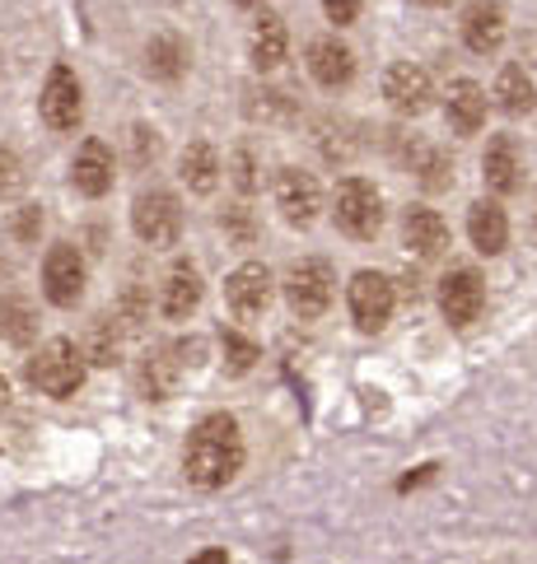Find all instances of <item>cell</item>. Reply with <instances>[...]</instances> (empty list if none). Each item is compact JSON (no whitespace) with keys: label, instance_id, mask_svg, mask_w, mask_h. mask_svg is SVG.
<instances>
[{"label":"cell","instance_id":"1","mask_svg":"<svg viewBox=\"0 0 537 564\" xmlns=\"http://www.w3.org/2000/svg\"><path fill=\"white\" fill-rule=\"evenodd\" d=\"M238 467H244V434H238V420L225 411L206 415L183 448V476L196 490H221L238 476Z\"/></svg>","mask_w":537,"mask_h":564},{"label":"cell","instance_id":"2","mask_svg":"<svg viewBox=\"0 0 537 564\" xmlns=\"http://www.w3.org/2000/svg\"><path fill=\"white\" fill-rule=\"evenodd\" d=\"M29 382L47 397H71L79 382H85V355H79L75 340L52 336L47 346L29 359Z\"/></svg>","mask_w":537,"mask_h":564},{"label":"cell","instance_id":"3","mask_svg":"<svg viewBox=\"0 0 537 564\" xmlns=\"http://www.w3.org/2000/svg\"><path fill=\"white\" fill-rule=\"evenodd\" d=\"M332 215H336V229H342L346 238L365 243V238H374L384 229V196L369 177H346V183L336 187V210Z\"/></svg>","mask_w":537,"mask_h":564},{"label":"cell","instance_id":"4","mask_svg":"<svg viewBox=\"0 0 537 564\" xmlns=\"http://www.w3.org/2000/svg\"><path fill=\"white\" fill-rule=\"evenodd\" d=\"M332 290H336V271H332V261H323V257H304V261H294L290 275H286L290 313L300 317V322L323 317V313H327V304H332Z\"/></svg>","mask_w":537,"mask_h":564},{"label":"cell","instance_id":"5","mask_svg":"<svg viewBox=\"0 0 537 564\" xmlns=\"http://www.w3.org/2000/svg\"><path fill=\"white\" fill-rule=\"evenodd\" d=\"M131 229L150 248H173L178 234H183V206H178V196L164 187L141 192L131 206Z\"/></svg>","mask_w":537,"mask_h":564},{"label":"cell","instance_id":"6","mask_svg":"<svg viewBox=\"0 0 537 564\" xmlns=\"http://www.w3.org/2000/svg\"><path fill=\"white\" fill-rule=\"evenodd\" d=\"M43 294L56 308H75L85 294V257L71 243H52L43 257Z\"/></svg>","mask_w":537,"mask_h":564},{"label":"cell","instance_id":"7","mask_svg":"<svg viewBox=\"0 0 537 564\" xmlns=\"http://www.w3.org/2000/svg\"><path fill=\"white\" fill-rule=\"evenodd\" d=\"M206 359V346L196 336H187V340H173V346H164V350H154L150 359H146V369H141V388H146V397H169L173 392V382H178V373L183 369H196Z\"/></svg>","mask_w":537,"mask_h":564},{"label":"cell","instance_id":"8","mask_svg":"<svg viewBox=\"0 0 537 564\" xmlns=\"http://www.w3.org/2000/svg\"><path fill=\"white\" fill-rule=\"evenodd\" d=\"M37 112L52 131H75L79 127V112H85V89L71 66H52L47 70V85H43V98H37Z\"/></svg>","mask_w":537,"mask_h":564},{"label":"cell","instance_id":"9","mask_svg":"<svg viewBox=\"0 0 537 564\" xmlns=\"http://www.w3.org/2000/svg\"><path fill=\"white\" fill-rule=\"evenodd\" d=\"M276 210H281L286 225L309 229L318 210H323V192H318V177L304 169H281L276 173Z\"/></svg>","mask_w":537,"mask_h":564},{"label":"cell","instance_id":"10","mask_svg":"<svg viewBox=\"0 0 537 564\" xmlns=\"http://www.w3.org/2000/svg\"><path fill=\"white\" fill-rule=\"evenodd\" d=\"M440 308L449 317V327H472L486 308V280L476 275L472 267H453L440 280Z\"/></svg>","mask_w":537,"mask_h":564},{"label":"cell","instance_id":"11","mask_svg":"<svg viewBox=\"0 0 537 564\" xmlns=\"http://www.w3.org/2000/svg\"><path fill=\"white\" fill-rule=\"evenodd\" d=\"M351 317H355V327L361 332H379L384 322L393 317V304H397V294H393V280L379 275V271H361L351 280Z\"/></svg>","mask_w":537,"mask_h":564},{"label":"cell","instance_id":"12","mask_svg":"<svg viewBox=\"0 0 537 564\" xmlns=\"http://www.w3.org/2000/svg\"><path fill=\"white\" fill-rule=\"evenodd\" d=\"M225 304L238 317H257L271 304V271L262 261H244V267H234L225 275Z\"/></svg>","mask_w":537,"mask_h":564},{"label":"cell","instance_id":"13","mask_svg":"<svg viewBox=\"0 0 537 564\" xmlns=\"http://www.w3.org/2000/svg\"><path fill=\"white\" fill-rule=\"evenodd\" d=\"M384 98H388V104L402 112V117H421V112L430 108V98H434L430 75H426L421 66H411V62H397V66H388V75H384Z\"/></svg>","mask_w":537,"mask_h":564},{"label":"cell","instance_id":"14","mask_svg":"<svg viewBox=\"0 0 537 564\" xmlns=\"http://www.w3.org/2000/svg\"><path fill=\"white\" fill-rule=\"evenodd\" d=\"M482 177H486V187L495 196H509V192H519L524 183V154H519V140L514 135H495L486 154H482Z\"/></svg>","mask_w":537,"mask_h":564},{"label":"cell","instance_id":"15","mask_svg":"<svg viewBox=\"0 0 537 564\" xmlns=\"http://www.w3.org/2000/svg\"><path fill=\"white\" fill-rule=\"evenodd\" d=\"M463 43L476 56L501 52V43H505V10H501V0H472V6L463 10Z\"/></svg>","mask_w":537,"mask_h":564},{"label":"cell","instance_id":"16","mask_svg":"<svg viewBox=\"0 0 537 564\" xmlns=\"http://www.w3.org/2000/svg\"><path fill=\"white\" fill-rule=\"evenodd\" d=\"M196 304H202V271H196V261H173L169 275H164V294H159V308H164V317L183 322L196 313Z\"/></svg>","mask_w":537,"mask_h":564},{"label":"cell","instance_id":"17","mask_svg":"<svg viewBox=\"0 0 537 564\" xmlns=\"http://www.w3.org/2000/svg\"><path fill=\"white\" fill-rule=\"evenodd\" d=\"M309 75L323 89H342L355 75V52L342 43V37H313L309 43Z\"/></svg>","mask_w":537,"mask_h":564},{"label":"cell","instance_id":"18","mask_svg":"<svg viewBox=\"0 0 537 564\" xmlns=\"http://www.w3.org/2000/svg\"><path fill=\"white\" fill-rule=\"evenodd\" d=\"M71 187L79 196H104L112 187V150L104 145V140H85L75 154V164H71Z\"/></svg>","mask_w":537,"mask_h":564},{"label":"cell","instance_id":"19","mask_svg":"<svg viewBox=\"0 0 537 564\" xmlns=\"http://www.w3.org/2000/svg\"><path fill=\"white\" fill-rule=\"evenodd\" d=\"M402 243L416 252V257H440L449 248V225L440 210L430 206H411L402 215Z\"/></svg>","mask_w":537,"mask_h":564},{"label":"cell","instance_id":"20","mask_svg":"<svg viewBox=\"0 0 537 564\" xmlns=\"http://www.w3.org/2000/svg\"><path fill=\"white\" fill-rule=\"evenodd\" d=\"M444 112H449V127L459 135H476L486 122V89L476 85V79H453Z\"/></svg>","mask_w":537,"mask_h":564},{"label":"cell","instance_id":"21","mask_svg":"<svg viewBox=\"0 0 537 564\" xmlns=\"http://www.w3.org/2000/svg\"><path fill=\"white\" fill-rule=\"evenodd\" d=\"M468 238H472V248L486 252V257L505 252V243H509V219H505V210L495 206V200H476V206L468 210Z\"/></svg>","mask_w":537,"mask_h":564},{"label":"cell","instance_id":"22","mask_svg":"<svg viewBox=\"0 0 537 564\" xmlns=\"http://www.w3.org/2000/svg\"><path fill=\"white\" fill-rule=\"evenodd\" d=\"M495 104H501V112L509 117H524L537 108V89H533V79L524 66H501V75H495Z\"/></svg>","mask_w":537,"mask_h":564},{"label":"cell","instance_id":"23","mask_svg":"<svg viewBox=\"0 0 537 564\" xmlns=\"http://www.w3.org/2000/svg\"><path fill=\"white\" fill-rule=\"evenodd\" d=\"M286 47H290V33H286V19L262 14L253 29V66L257 70H276L286 62Z\"/></svg>","mask_w":537,"mask_h":564},{"label":"cell","instance_id":"24","mask_svg":"<svg viewBox=\"0 0 537 564\" xmlns=\"http://www.w3.org/2000/svg\"><path fill=\"white\" fill-rule=\"evenodd\" d=\"M127 332H131V322H122V313H98L94 327H89V359L94 365H117Z\"/></svg>","mask_w":537,"mask_h":564},{"label":"cell","instance_id":"25","mask_svg":"<svg viewBox=\"0 0 537 564\" xmlns=\"http://www.w3.org/2000/svg\"><path fill=\"white\" fill-rule=\"evenodd\" d=\"M178 169H183V183L202 196L215 192V183H221V154H215L206 140H192L183 150V159H178Z\"/></svg>","mask_w":537,"mask_h":564},{"label":"cell","instance_id":"26","mask_svg":"<svg viewBox=\"0 0 537 564\" xmlns=\"http://www.w3.org/2000/svg\"><path fill=\"white\" fill-rule=\"evenodd\" d=\"M146 70L154 79H178L187 70V47H183V37H173V33H159L150 37V47H146Z\"/></svg>","mask_w":537,"mask_h":564},{"label":"cell","instance_id":"27","mask_svg":"<svg viewBox=\"0 0 537 564\" xmlns=\"http://www.w3.org/2000/svg\"><path fill=\"white\" fill-rule=\"evenodd\" d=\"M0 336L14 340V346H29V340H33V308H29V299H19V294L0 299Z\"/></svg>","mask_w":537,"mask_h":564},{"label":"cell","instance_id":"28","mask_svg":"<svg viewBox=\"0 0 537 564\" xmlns=\"http://www.w3.org/2000/svg\"><path fill=\"white\" fill-rule=\"evenodd\" d=\"M221 346H225V359H229V373H248V369H253L257 346H253L248 336H238V332H221Z\"/></svg>","mask_w":537,"mask_h":564},{"label":"cell","instance_id":"29","mask_svg":"<svg viewBox=\"0 0 537 564\" xmlns=\"http://www.w3.org/2000/svg\"><path fill=\"white\" fill-rule=\"evenodd\" d=\"M154 159H159V135L150 127H136L131 131V164L146 169V164H154Z\"/></svg>","mask_w":537,"mask_h":564},{"label":"cell","instance_id":"30","mask_svg":"<svg viewBox=\"0 0 537 564\" xmlns=\"http://www.w3.org/2000/svg\"><path fill=\"white\" fill-rule=\"evenodd\" d=\"M24 187V169H19V159H14V150H0V192H19Z\"/></svg>","mask_w":537,"mask_h":564},{"label":"cell","instance_id":"31","mask_svg":"<svg viewBox=\"0 0 537 564\" xmlns=\"http://www.w3.org/2000/svg\"><path fill=\"white\" fill-rule=\"evenodd\" d=\"M37 229H43V210L24 206V210H19V219H14V238H19V243H33Z\"/></svg>","mask_w":537,"mask_h":564},{"label":"cell","instance_id":"32","mask_svg":"<svg viewBox=\"0 0 537 564\" xmlns=\"http://www.w3.org/2000/svg\"><path fill=\"white\" fill-rule=\"evenodd\" d=\"M323 14L332 24H351V19L361 14V0H323Z\"/></svg>","mask_w":537,"mask_h":564},{"label":"cell","instance_id":"33","mask_svg":"<svg viewBox=\"0 0 537 564\" xmlns=\"http://www.w3.org/2000/svg\"><path fill=\"white\" fill-rule=\"evenodd\" d=\"M229 234L238 238V243H248V238H253V225H248V210H244V206L229 210Z\"/></svg>","mask_w":537,"mask_h":564},{"label":"cell","instance_id":"34","mask_svg":"<svg viewBox=\"0 0 537 564\" xmlns=\"http://www.w3.org/2000/svg\"><path fill=\"white\" fill-rule=\"evenodd\" d=\"M187 564H229V555H225L221 546H211V551H202V555H192Z\"/></svg>","mask_w":537,"mask_h":564},{"label":"cell","instance_id":"35","mask_svg":"<svg viewBox=\"0 0 537 564\" xmlns=\"http://www.w3.org/2000/svg\"><path fill=\"white\" fill-rule=\"evenodd\" d=\"M6 401H10V382L0 378V406H6Z\"/></svg>","mask_w":537,"mask_h":564},{"label":"cell","instance_id":"36","mask_svg":"<svg viewBox=\"0 0 537 564\" xmlns=\"http://www.w3.org/2000/svg\"><path fill=\"white\" fill-rule=\"evenodd\" d=\"M234 6H257V0H234Z\"/></svg>","mask_w":537,"mask_h":564},{"label":"cell","instance_id":"37","mask_svg":"<svg viewBox=\"0 0 537 564\" xmlns=\"http://www.w3.org/2000/svg\"><path fill=\"white\" fill-rule=\"evenodd\" d=\"M421 6H444V0H421Z\"/></svg>","mask_w":537,"mask_h":564}]
</instances>
